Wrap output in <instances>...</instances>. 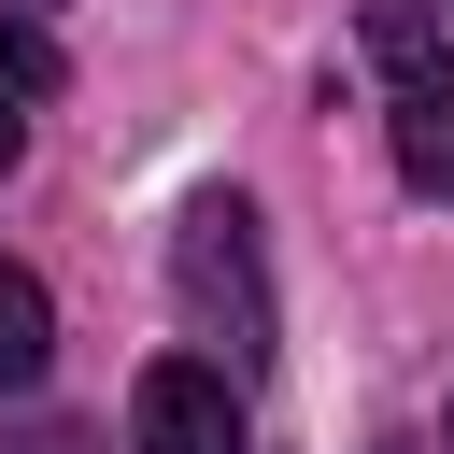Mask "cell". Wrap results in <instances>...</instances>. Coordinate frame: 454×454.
Masks as SVG:
<instances>
[{
	"label": "cell",
	"instance_id": "6da1fadb",
	"mask_svg": "<svg viewBox=\"0 0 454 454\" xmlns=\"http://www.w3.org/2000/svg\"><path fill=\"white\" fill-rule=\"evenodd\" d=\"M170 298L199 340H227V369H270V270H255V213L241 199H184L170 227Z\"/></svg>",
	"mask_w": 454,
	"mask_h": 454
},
{
	"label": "cell",
	"instance_id": "7a4b0ae2",
	"mask_svg": "<svg viewBox=\"0 0 454 454\" xmlns=\"http://www.w3.org/2000/svg\"><path fill=\"white\" fill-rule=\"evenodd\" d=\"M128 440H142V454H241L227 369H213V355H156V369L128 383Z\"/></svg>",
	"mask_w": 454,
	"mask_h": 454
},
{
	"label": "cell",
	"instance_id": "3957f363",
	"mask_svg": "<svg viewBox=\"0 0 454 454\" xmlns=\"http://www.w3.org/2000/svg\"><path fill=\"white\" fill-rule=\"evenodd\" d=\"M397 170L426 199H454V71H411L397 85Z\"/></svg>",
	"mask_w": 454,
	"mask_h": 454
},
{
	"label": "cell",
	"instance_id": "277c9868",
	"mask_svg": "<svg viewBox=\"0 0 454 454\" xmlns=\"http://www.w3.org/2000/svg\"><path fill=\"white\" fill-rule=\"evenodd\" d=\"M43 369H57V298H43V284L0 255V397H28Z\"/></svg>",
	"mask_w": 454,
	"mask_h": 454
},
{
	"label": "cell",
	"instance_id": "5b68a950",
	"mask_svg": "<svg viewBox=\"0 0 454 454\" xmlns=\"http://www.w3.org/2000/svg\"><path fill=\"white\" fill-rule=\"evenodd\" d=\"M43 85H57V43L14 14V28H0V99H43Z\"/></svg>",
	"mask_w": 454,
	"mask_h": 454
},
{
	"label": "cell",
	"instance_id": "8992f818",
	"mask_svg": "<svg viewBox=\"0 0 454 454\" xmlns=\"http://www.w3.org/2000/svg\"><path fill=\"white\" fill-rule=\"evenodd\" d=\"M0 454H99V426H28V440H0Z\"/></svg>",
	"mask_w": 454,
	"mask_h": 454
},
{
	"label": "cell",
	"instance_id": "52a82bcc",
	"mask_svg": "<svg viewBox=\"0 0 454 454\" xmlns=\"http://www.w3.org/2000/svg\"><path fill=\"white\" fill-rule=\"evenodd\" d=\"M14 156H28V128H14V114H0V170H14Z\"/></svg>",
	"mask_w": 454,
	"mask_h": 454
},
{
	"label": "cell",
	"instance_id": "ba28073f",
	"mask_svg": "<svg viewBox=\"0 0 454 454\" xmlns=\"http://www.w3.org/2000/svg\"><path fill=\"white\" fill-rule=\"evenodd\" d=\"M440 454H454V411H440Z\"/></svg>",
	"mask_w": 454,
	"mask_h": 454
},
{
	"label": "cell",
	"instance_id": "9c48e42d",
	"mask_svg": "<svg viewBox=\"0 0 454 454\" xmlns=\"http://www.w3.org/2000/svg\"><path fill=\"white\" fill-rule=\"evenodd\" d=\"M14 14H28V0H14Z\"/></svg>",
	"mask_w": 454,
	"mask_h": 454
}]
</instances>
